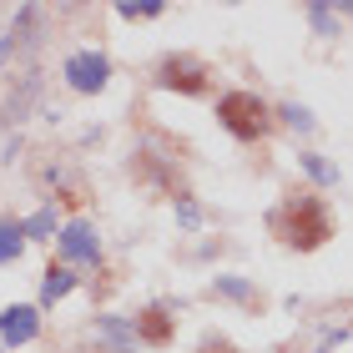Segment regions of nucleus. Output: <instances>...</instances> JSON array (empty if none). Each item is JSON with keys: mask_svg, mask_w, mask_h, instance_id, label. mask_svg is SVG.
Listing matches in <instances>:
<instances>
[{"mask_svg": "<svg viewBox=\"0 0 353 353\" xmlns=\"http://www.w3.org/2000/svg\"><path fill=\"white\" fill-rule=\"evenodd\" d=\"M126 21H152V15H162V6H121Z\"/></svg>", "mask_w": 353, "mask_h": 353, "instance_id": "obj_10", "label": "nucleus"}, {"mask_svg": "<svg viewBox=\"0 0 353 353\" xmlns=\"http://www.w3.org/2000/svg\"><path fill=\"white\" fill-rule=\"evenodd\" d=\"M61 248H66V258H76V263H96V237H91L86 222H71V228L61 232Z\"/></svg>", "mask_w": 353, "mask_h": 353, "instance_id": "obj_7", "label": "nucleus"}, {"mask_svg": "<svg viewBox=\"0 0 353 353\" xmlns=\"http://www.w3.org/2000/svg\"><path fill=\"white\" fill-rule=\"evenodd\" d=\"M268 228H272V237H278L283 248H298V252H313V248H323L333 237L328 207L318 202L313 192H293V197L268 217Z\"/></svg>", "mask_w": 353, "mask_h": 353, "instance_id": "obj_1", "label": "nucleus"}, {"mask_svg": "<svg viewBox=\"0 0 353 353\" xmlns=\"http://www.w3.org/2000/svg\"><path fill=\"white\" fill-rule=\"evenodd\" d=\"M202 353H237V348H232L228 339H207V343H202Z\"/></svg>", "mask_w": 353, "mask_h": 353, "instance_id": "obj_11", "label": "nucleus"}, {"mask_svg": "<svg viewBox=\"0 0 353 353\" xmlns=\"http://www.w3.org/2000/svg\"><path fill=\"white\" fill-rule=\"evenodd\" d=\"M217 121L228 126V132H232L237 141H258V137H268L272 111H268L252 91H228V96L217 101Z\"/></svg>", "mask_w": 353, "mask_h": 353, "instance_id": "obj_2", "label": "nucleus"}, {"mask_svg": "<svg viewBox=\"0 0 353 353\" xmlns=\"http://www.w3.org/2000/svg\"><path fill=\"white\" fill-rule=\"evenodd\" d=\"M313 26H318V30H328V26H333V15H328V6H313Z\"/></svg>", "mask_w": 353, "mask_h": 353, "instance_id": "obj_12", "label": "nucleus"}, {"mask_svg": "<svg viewBox=\"0 0 353 353\" xmlns=\"http://www.w3.org/2000/svg\"><path fill=\"white\" fill-rule=\"evenodd\" d=\"M207 71L197 56H167L162 66H157V86H167V91H182V96H202L207 91Z\"/></svg>", "mask_w": 353, "mask_h": 353, "instance_id": "obj_3", "label": "nucleus"}, {"mask_svg": "<svg viewBox=\"0 0 353 353\" xmlns=\"http://www.w3.org/2000/svg\"><path fill=\"white\" fill-rule=\"evenodd\" d=\"M172 318H167V308H147V313H141L137 318V339L141 343H152V348H167L172 343Z\"/></svg>", "mask_w": 353, "mask_h": 353, "instance_id": "obj_6", "label": "nucleus"}, {"mask_svg": "<svg viewBox=\"0 0 353 353\" xmlns=\"http://www.w3.org/2000/svg\"><path fill=\"white\" fill-rule=\"evenodd\" d=\"M71 283H76V278H71V268H56V263H51V268H46V303L66 298V293H71Z\"/></svg>", "mask_w": 353, "mask_h": 353, "instance_id": "obj_8", "label": "nucleus"}, {"mask_svg": "<svg viewBox=\"0 0 353 353\" xmlns=\"http://www.w3.org/2000/svg\"><path fill=\"white\" fill-rule=\"evenodd\" d=\"M21 222H0V263H10V258H21Z\"/></svg>", "mask_w": 353, "mask_h": 353, "instance_id": "obj_9", "label": "nucleus"}, {"mask_svg": "<svg viewBox=\"0 0 353 353\" xmlns=\"http://www.w3.org/2000/svg\"><path fill=\"white\" fill-rule=\"evenodd\" d=\"M36 308H26V303H21V308H6V313H0V339H6V343H30V339H36Z\"/></svg>", "mask_w": 353, "mask_h": 353, "instance_id": "obj_5", "label": "nucleus"}, {"mask_svg": "<svg viewBox=\"0 0 353 353\" xmlns=\"http://www.w3.org/2000/svg\"><path fill=\"white\" fill-rule=\"evenodd\" d=\"M106 76H111V66H106V56H96V51H76L66 61V81L76 91H101Z\"/></svg>", "mask_w": 353, "mask_h": 353, "instance_id": "obj_4", "label": "nucleus"}]
</instances>
